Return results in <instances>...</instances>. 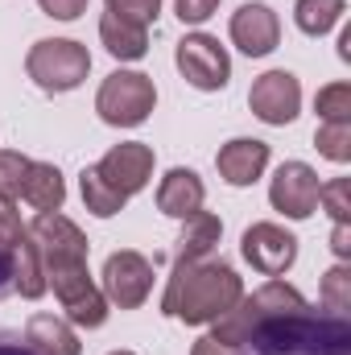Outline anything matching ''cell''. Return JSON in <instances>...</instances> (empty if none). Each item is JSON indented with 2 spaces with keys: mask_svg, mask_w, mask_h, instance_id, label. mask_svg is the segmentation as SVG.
Segmentation results:
<instances>
[{
  "mask_svg": "<svg viewBox=\"0 0 351 355\" xmlns=\"http://www.w3.org/2000/svg\"><path fill=\"white\" fill-rule=\"evenodd\" d=\"M203 202H207V186H203V178L194 174V170H186V166L166 170L162 186H157V211L162 215L190 219V215L203 211Z\"/></svg>",
  "mask_w": 351,
  "mask_h": 355,
  "instance_id": "obj_15",
  "label": "cell"
},
{
  "mask_svg": "<svg viewBox=\"0 0 351 355\" xmlns=\"http://www.w3.org/2000/svg\"><path fill=\"white\" fill-rule=\"evenodd\" d=\"M87 4L91 0H37V8L46 17H54V21H75V17L87 12Z\"/></svg>",
  "mask_w": 351,
  "mask_h": 355,
  "instance_id": "obj_31",
  "label": "cell"
},
{
  "mask_svg": "<svg viewBox=\"0 0 351 355\" xmlns=\"http://www.w3.org/2000/svg\"><path fill=\"white\" fill-rule=\"evenodd\" d=\"M318 174L306 166V162H285L273 182H268V202H273V211H281L285 219H293V223H302V219H310L314 211H318Z\"/></svg>",
  "mask_w": 351,
  "mask_h": 355,
  "instance_id": "obj_10",
  "label": "cell"
},
{
  "mask_svg": "<svg viewBox=\"0 0 351 355\" xmlns=\"http://www.w3.org/2000/svg\"><path fill=\"white\" fill-rule=\"evenodd\" d=\"M99 178L112 186V190H120L124 198H132V194H141L145 186H149V178H153V149L145 145V141H120V145H112L103 157H99Z\"/></svg>",
  "mask_w": 351,
  "mask_h": 355,
  "instance_id": "obj_12",
  "label": "cell"
},
{
  "mask_svg": "<svg viewBox=\"0 0 351 355\" xmlns=\"http://www.w3.org/2000/svg\"><path fill=\"white\" fill-rule=\"evenodd\" d=\"M103 297L108 306H120V310H141L153 293V265L149 257L132 252V248H120L103 261Z\"/></svg>",
  "mask_w": 351,
  "mask_h": 355,
  "instance_id": "obj_8",
  "label": "cell"
},
{
  "mask_svg": "<svg viewBox=\"0 0 351 355\" xmlns=\"http://www.w3.org/2000/svg\"><path fill=\"white\" fill-rule=\"evenodd\" d=\"M348 12V0H298L293 4V21L306 37H327Z\"/></svg>",
  "mask_w": 351,
  "mask_h": 355,
  "instance_id": "obj_21",
  "label": "cell"
},
{
  "mask_svg": "<svg viewBox=\"0 0 351 355\" xmlns=\"http://www.w3.org/2000/svg\"><path fill=\"white\" fill-rule=\"evenodd\" d=\"M21 198H25L33 211H62V202H67L62 170L50 166V162H29V174H25V186H21Z\"/></svg>",
  "mask_w": 351,
  "mask_h": 355,
  "instance_id": "obj_19",
  "label": "cell"
},
{
  "mask_svg": "<svg viewBox=\"0 0 351 355\" xmlns=\"http://www.w3.org/2000/svg\"><path fill=\"white\" fill-rule=\"evenodd\" d=\"M153 107H157V87L141 71H112L95 95V112L112 128H137L149 120Z\"/></svg>",
  "mask_w": 351,
  "mask_h": 355,
  "instance_id": "obj_4",
  "label": "cell"
},
{
  "mask_svg": "<svg viewBox=\"0 0 351 355\" xmlns=\"http://www.w3.org/2000/svg\"><path fill=\"white\" fill-rule=\"evenodd\" d=\"M12 289L29 302H37L50 285H46V268H42V257H37V244L33 236L25 232V240L12 248Z\"/></svg>",
  "mask_w": 351,
  "mask_h": 355,
  "instance_id": "obj_20",
  "label": "cell"
},
{
  "mask_svg": "<svg viewBox=\"0 0 351 355\" xmlns=\"http://www.w3.org/2000/svg\"><path fill=\"white\" fill-rule=\"evenodd\" d=\"M29 236L37 244L42 268H62V265H87L91 244L83 227L75 219H67L62 211H37L29 223Z\"/></svg>",
  "mask_w": 351,
  "mask_h": 355,
  "instance_id": "obj_6",
  "label": "cell"
},
{
  "mask_svg": "<svg viewBox=\"0 0 351 355\" xmlns=\"http://www.w3.org/2000/svg\"><path fill=\"white\" fill-rule=\"evenodd\" d=\"M240 252L261 277H281L298 261V236L281 223H252L240 240Z\"/></svg>",
  "mask_w": 351,
  "mask_h": 355,
  "instance_id": "obj_11",
  "label": "cell"
},
{
  "mask_svg": "<svg viewBox=\"0 0 351 355\" xmlns=\"http://www.w3.org/2000/svg\"><path fill=\"white\" fill-rule=\"evenodd\" d=\"M112 355H132V352H112Z\"/></svg>",
  "mask_w": 351,
  "mask_h": 355,
  "instance_id": "obj_37",
  "label": "cell"
},
{
  "mask_svg": "<svg viewBox=\"0 0 351 355\" xmlns=\"http://www.w3.org/2000/svg\"><path fill=\"white\" fill-rule=\"evenodd\" d=\"M215 166L228 186H252L268 170V145L257 137H236L215 153Z\"/></svg>",
  "mask_w": 351,
  "mask_h": 355,
  "instance_id": "obj_14",
  "label": "cell"
},
{
  "mask_svg": "<svg viewBox=\"0 0 351 355\" xmlns=\"http://www.w3.org/2000/svg\"><path fill=\"white\" fill-rule=\"evenodd\" d=\"M248 107H252L257 120L273 124V128L293 124L298 112H302V83H298V75H289V71H264L261 79L252 83V91H248Z\"/></svg>",
  "mask_w": 351,
  "mask_h": 355,
  "instance_id": "obj_9",
  "label": "cell"
},
{
  "mask_svg": "<svg viewBox=\"0 0 351 355\" xmlns=\"http://www.w3.org/2000/svg\"><path fill=\"white\" fill-rule=\"evenodd\" d=\"M182 236H178V252H174V265H190V261H207L215 248H219V236H223V223L219 215L211 211H198L190 219H182Z\"/></svg>",
  "mask_w": 351,
  "mask_h": 355,
  "instance_id": "obj_18",
  "label": "cell"
},
{
  "mask_svg": "<svg viewBox=\"0 0 351 355\" xmlns=\"http://www.w3.org/2000/svg\"><path fill=\"white\" fill-rule=\"evenodd\" d=\"M25 174H29V157L17 149H0V198H21Z\"/></svg>",
  "mask_w": 351,
  "mask_h": 355,
  "instance_id": "obj_27",
  "label": "cell"
},
{
  "mask_svg": "<svg viewBox=\"0 0 351 355\" xmlns=\"http://www.w3.org/2000/svg\"><path fill=\"white\" fill-rule=\"evenodd\" d=\"M211 327V339L232 355H351L348 318L314 310L281 277H268L257 293H244Z\"/></svg>",
  "mask_w": 351,
  "mask_h": 355,
  "instance_id": "obj_1",
  "label": "cell"
},
{
  "mask_svg": "<svg viewBox=\"0 0 351 355\" xmlns=\"http://www.w3.org/2000/svg\"><path fill=\"white\" fill-rule=\"evenodd\" d=\"M215 8H219V0H174V12L182 25H203L215 17Z\"/></svg>",
  "mask_w": 351,
  "mask_h": 355,
  "instance_id": "obj_30",
  "label": "cell"
},
{
  "mask_svg": "<svg viewBox=\"0 0 351 355\" xmlns=\"http://www.w3.org/2000/svg\"><path fill=\"white\" fill-rule=\"evenodd\" d=\"M0 355H33V352L25 347V339H12V335L0 331Z\"/></svg>",
  "mask_w": 351,
  "mask_h": 355,
  "instance_id": "obj_35",
  "label": "cell"
},
{
  "mask_svg": "<svg viewBox=\"0 0 351 355\" xmlns=\"http://www.w3.org/2000/svg\"><path fill=\"white\" fill-rule=\"evenodd\" d=\"M318 202L335 223H351V178H331L318 186Z\"/></svg>",
  "mask_w": 351,
  "mask_h": 355,
  "instance_id": "obj_26",
  "label": "cell"
},
{
  "mask_svg": "<svg viewBox=\"0 0 351 355\" xmlns=\"http://www.w3.org/2000/svg\"><path fill=\"white\" fill-rule=\"evenodd\" d=\"M314 149L335 162V166H348L351 162V124H318L314 132Z\"/></svg>",
  "mask_w": 351,
  "mask_h": 355,
  "instance_id": "obj_25",
  "label": "cell"
},
{
  "mask_svg": "<svg viewBox=\"0 0 351 355\" xmlns=\"http://www.w3.org/2000/svg\"><path fill=\"white\" fill-rule=\"evenodd\" d=\"M190 355H232V352H228L223 343H215L211 335H203V339H198V343L190 347Z\"/></svg>",
  "mask_w": 351,
  "mask_h": 355,
  "instance_id": "obj_34",
  "label": "cell"
},
{
  "mask_svg": "<svg viewBox=\"0 0 351 355\" xmlns=\"http://www.w3.org/2000/svg\"><path fill=\"white\" fill-rule=\"evenodd\" d=\"M174 62L194 91H223L232 79V58L211 33H186L174 50Z\"/></svg>",
  "mask_w": 351,
  "mask_h": 355,
  "instance_id": "obj_7",
  "label": "cell"
},
{
  "mask_svg": "<svg viewBox=\"0 0 351 355\" xmlns=\"http://www.w3.org/2000/svg\"><path fill=\"white\" fill-rule=\"evenodd\" d=\"M46 285H54L58 306L67 310V322L75 327H103L108 322V297L103 289L91 281L87 265H62V268H46Z\"/></svg>",
  "mask_w": 351,
  "mask_h": 355,
  "instance_id": "obj_5",
  "label": "cell"
},
{
  "mask_svg": "<svg viewBox=\"0 0 351 355\" xmlns=\"http://www.w3.org/2000/svg\"><path fill=\"white\" fill-rule=\"evenodd\" d=\"M25 347L33 355H83V343L67 318L54 314H33L25 322Z\"/></svg>",
  "mask_w": 351,
  "mask_h": 355,
  "instance_id": "obj_16",
  "label": "cell"
},
{
  "mask_svg": "<svg viewBox=\"0 0 351 355\" xmlns=\"http://www.w3.org/2000/svg\"><path fill=\"white\" fill-rule=\"evenodd\" d=\"M314 112L323 124H351V83H327L314 95Z\"/></svg>",
  "mask_w": 351,
  "mask_h": 355,
  "instance_id": "obj_23",
  "label": "cell"
},
{
  "mask_svg": "<svg viewBox=\"0 0 351 355\" xmlns=\"http://www.w3.org/2000/svg\"><path fill=\"white\" fill-rule=\"evenodd\" d=\"M99 42H103V50H108L112 58H120V62H137V58L149 54V29L137 25V21H124V17H116V12H103V17H99Z\"/></svg>",
  "mask_w": 351,
  "mask_h": 355,
  "instance_id": "obj_17",
  "label": "cell"
},
{
  "mask_svg": "<svg viewBox=\"0 0 351 355\" xmlns=\"http://www.w3.org/2000/svg\"><path fill=\"white\" fill-rule=\"evenodd\" d=\"M228 33H232V46H236L240 54L264 58V54H273L277 42H281V21H277V12H273L268 4H240V8L232 12Z\"/></svg>",
  "mask_w": 351,
  "mask_h": 355,
  "instance_id": "obj_13",
  "label": "cell"
},
{
  "mask_svg": "<svg viewBox=\"0 0 351 355\" xmlns=\"http://www.w3.org/2000/svg\"><path fill=\"white\" fill-rule=\"evenodd\" d=\"M318 297H323V306H327L331 314H348L351 310V268H348V261H339V265L323 277Z\"/></svg>",
  "mask_w": 351,
  "mask_h": 355,
  "instance_id": "obj_24",
  "label": "cell"
},
{
  "mask_svg": "<svg viewBox=\"0 0 351 355\" xmlns=\"http://www.w3.org/2000/svg\"><path fill=\"white\" fill-rule=\"evenodd\" d=\"M25 223H21V211H17V202L12 198H0V248L12 257V248L25 240Z\"/></svg>",
  "mask_w": 351,
  "mask_h": 355,
  "instance_id": "obj_28",
  "label": "cell"
},
{
  "mask_svg": "<svg viewBox=\"0 0 351 355\" xmlns=\"http://www.w3.org/2000/svg\"><path fill=\"white\" fill-rule=\"evenodd\" d=\"M108 12L149 29V21H157V12H162V0H108Z\"/></svg>",
  "mask_w": 351,
  "mask_h": 355,
  "instance_id": "obj_29",
  "label": "cell"
},
{
  "mask_svg": "<svg viewBox=\"0 0 351 355\" xmlns=\"http://www.w3.org/2000/svg\"><path fill=\"white\" fill-rule=\"evenodd\" d=\"M244 297V281L228 261H190L174 265L166 293H162V314L178 318L186 327H211L219 314H228L236 302Z\"/></svg>",
  "mask_w": 351,
  "mask_h": 355,
  "instance_id": "obj_2",
  "label": "cell"
},
{
  "mask_svg": "<svg viewBox=\"0 0 351 355\" xmlns=\"http://www.w3.org/2000/svg\"><path fill=\"white\" fill-rule=\"evenodd\" d=\"M339 58H343V62L351 58V29H343V33H339Z\"/></svg>",
  "mask_w": 351,
  "mask_h": 355,
  "instance_id": "obj_36",
  "label": "cell"
},
{
  "mask_svg": "<svg viewBox=\"0 0 351 355\" xmlns=\"http://www.w3.org/2000/svg\"><path fill=\"white\" fill-rule=\"evenodd\" d=\"M79 190H83V202H87V211L95 215V219H112V215H120L124 202H128L120 190H112V186L99 178L95 166H87V170L79 174Z\"/></svg>",
  "mask_w": 351,
  "mask_h": 355,
  "instance_id": "obj_22",
  "label": "cell"
},
{
  "mask_svg": "<svg viewBox=\"0 0 351 355\" xmlns=\"http://www.w3.org/2000/svg\"><path fill=\"white\" fill-rule=\"evenodd\" d=\"M12 289V257L0 248V302H4V293Z\"/></svg>",
  "mask_w": 351,
  "mask_h": 355,
  "instance_id": "obj_33",
  "label": "cell"
},
{
  "mask_svg": "<svg viewBox=\"0 0 351 355\" xmlns=\"http://www.w3.org/2000/svg\"><path fill=\"white\" fill-rule=\"evenodd\" d=\"M331 248H335L339 261H351V223H335V232H331Z\"/></svg>",
  "mask_w": 351,
  "mask_h": 355,
  "instance_id": "obj_32",
  "label": "cell"
},
{
  "mask_svg": "<svg viewBox=\"0 0 351 355\" xmlns=\"http://www.w3.org/2000/svg\"><path fill=\"white\" fill-rule=\"evenodd\" d=\"M25 75L42 91L62 95V91H75L91 75V54L87 46H79L71 37H42L25 54Z\"/></svg>",
  "mask_w": 351,
  "mask_h": 355,
  "instance_id": "obj_3",
  "label": "cell"
}]
</instances>
